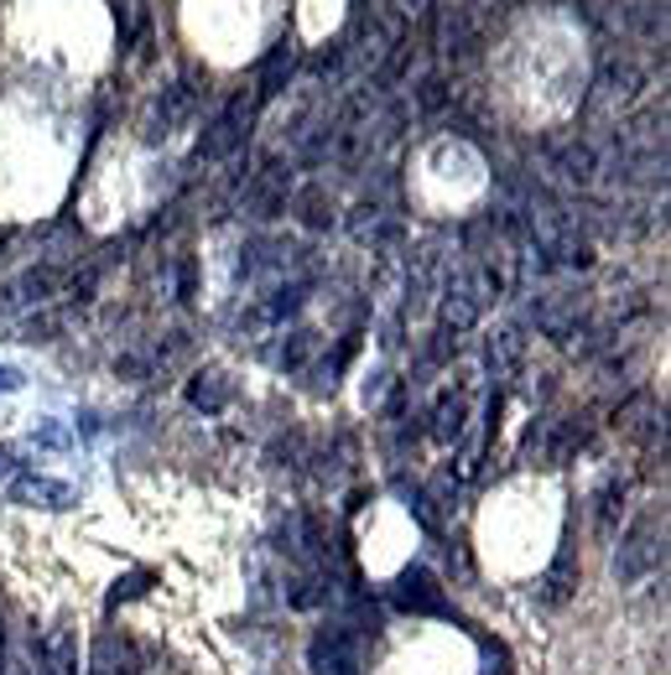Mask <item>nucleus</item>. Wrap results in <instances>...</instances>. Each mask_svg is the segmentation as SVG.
Segmentation results:
<instances>
[{
    "instance_id": "4468645a",
    "label": "nucleus",
    "mask_w": 671,
    "mask_h": 675,
    "mask_svg": "<svg viewBox=\"0 0 671 675\" xmlns=\"http://www.w3.org/2000/svg\"><path fill=\"white\" fill-rule=\"evenodd\" d=\"M188 400L198 411H224V400H229V385H224V374H198L188 385Z\"/></svg>"
},
{
    "instance_id": "f8f14e48",
    "label": "nucleus",
    "mask_w": 671,
    "mask_h": 675,
    "mask_svg": "<svg viewBox=\"0 0 671 675\" xmlns=\"http://www.w3.org/2000/svg\"><path fill=\"white\" fill-rule=\"evenodd\" d=\"M463 426H469V400H463V396H443V400H437V411H432V437H437V442H458V437H463Z\"/></svg>"
},
{
    "instance_id": "dca6fc26",
    "label": "nucleus",
    "mask_w": 671,
    "mask_h": 675,
    "mask_svg": "<svg viewBox=\"0 0 671 675\" xmlns=\"http://www.w3.org/2000/svg\"><path fill=\"white\" fill-rule=\"evenodd\" d=\"M297 209H302V218H308L312 229H323V224H334V203L323 198V187H308V192L297 198Z\"/></svg>"
},
{
    "instance_id": "423d86ee",
    "label": "nucleus",
    "mask_w": 671,
    "mask_h": 675,
    "mask_svg": "<svg viewBox=\"0 0 671 675\" xmlns=\"http://www.w3.org/2000/svg\"><path fill=\"white\" fill-rule=\"evenodd\" d=\"M37 645V675H78V639L73 629H48L42 639H32Z\"/></svg>"
},
{
    "instance_id": "6ab92c4d",
    "label": "nucleus",
    "mask_w": 671,
    "mask_h": 675,
    "mask_svg": "<svg viewBox=\"0 0 671 675\" xmlns=\"http://www.w3.org/2000/svg\"><path fill=\"white\" fill-rule=\"evenodd\" d=\"M146 583H151V572H136V577H125L115 592H110V603H125V598H136V592H146Z\"/></svg>"
},
{
    "instance_id": "2eb2a0df",
    "label": "nucleus",
    "mask_w": 671,
    "mask_h": 675,
    "mask_svg": "<svg viewBox=\"0 0 671 675\" xmlns=\"http://www.w3.org/2000/svg\"><path fill=\"white\" fill-rule=\"evenodd\" d=\"M443 47H448V52H458V58L474 47V26H469V16H463V11H443Z\"/></svg>"
},
{
    "instance_id": "39448f33",
    "label": "nucleus",
    "mask_w": 671,
    "mask_h": 675,
    "mask_svg": "<svg viewBox=\"0 0 671 675\" xmlns=\"http://www.w3.org/2000/svg\"><path fill=\"white\" fill-rule=\"evenodd\" d=\"M256 110H261V99H256V93H240V99L224 110V120L214 125V136L203 140V157H224L229 146H240L245 130H250V120H256Z\"/></svg>"
},
{
    "instance_id": "5701e85b",
    "label": "nucleus",
    "mask_w": 671,
    "mask_h": 675,
    "mask_svg": "<svg viewBox=\"0 0 671 675\" xmlns=\"http://www.w3.org/2000/svg\"><path fill=\"white\" fill-rule=\"evenodd\" d=\"M0 675H11V660H5V629H0Z\"/></svg>"
},
{
    "instance_id": "ddd939ff",
    "label": "nucleus",
    "mask_w": 671,
    "mask_h": 675,
    "mask_svg": "<svg viewBox=\"0 0 671 675\" xmlns=\"http://www.w3.org/2000/svg\"><path fill=\"white\" fill-rule=\"evenodd\" d=\"M291 63H297V47L282 42L271 58H265V68H261V89H256V99H276L282 93V84L291 78Z\"/></svg>"
},
{
    "instance_id": "6e6552de",
    "label": "nucleus",
    "mask_w": 671,
    "mask_h": 675,
    "mask_svg": "<svg viewBox=\"0 0 671 675\" xmlns=\"http://www.w3.org/2000/svg\"><path fill=\"white\" fill-rule=\"evenodd\" d=\"M650 566H656V546H650V520H641L630 536H624L620 557H614V577L620 583H641Z\"/></svg>"
},
{
    "instance_id": "f257e3e1",
    "label": "nucleus",
    "mask_w": 671,
    "mask_h": 675,
    "mask_svg": "<svg viewBox=\"0 0 671 675\" xmlns=\"http://www.w3.org/2000/svg\"><path fill=\"white\" fill-rule=\"evenodd\" d=\"M484 307H489L484 280L474 271H453V280L443 286V327L448 333H469L484 317Z\"/></svg>"
},
{
    "instance_id": "f03ea898",
    "label": "nucleus",
    "mask_w": 671,
    "mask_h": 675,
    "mask_svg": "<svg viewBox=\"0 0 671 675\" xmlns=\"http://www.w3.org/2000/svg\"><path fill=\"white\" fill-rule=\"evenodd\" d=\"M308 660H312V675H360V654H355L349 624H328V629L312 634Z\"/></svg>"
},
{
    "instance_id": "f3484780",
    "label": "nucleus",
    "mask_w": 671,
    "mask_h": 675,
    "mask_svg": "<svg viewBox=\"0 0 671 675\" xmlns=\"http://www.w3.org/2000/svg\"><path fill=\"white\" fill-rule=\"evenodd\" d=\"M37 447H58V452H63V447H73V432L63 421H42V426H37Z\"/></svg>"
},
{
    "instance_id": "20e7f679",
    "label": "nucleus",
    "mask_w": 671,
    "mask_h": 675,
    "mask_svg": "<svg viewBox=\"0 0 671 675\" xmlns=\"http://www.w3.org/2000/svg\"><path fill=\"white\" fill-rule=\"evenodd\" d=\"M11 493H16V504H32V510H73V504H78V493H73L69 484L42 478V473H16V478H11Z\"/></svg>"
},
{
    "instance_id": "0eeeda50",
    "label": "nucleus",
    "mask_w": 671,
    "mask_h": 675,
    "mask_svg": "<svg viewBox=\"0 0 671 675\" xmlns=\"http://www.w3.org/2000/svg\"><path fill=\"white\" fill-rule=\"evenodd\" d=\"M526 364V338H521V327H500L489 343H484V370L495 374V379H515Z\"/></svg>"
},
{
    "instance_id": "9b49d317",
    "label": "nucleus",
    "mask_w": 671,
    "mask_h": 675,
    "mask_svg": "<svg viewBox=\"0 0 671 675\" xmlns=\"http://www.w3.org/2000/svg\"><path fill=\"white\" fill-rule=\"evenodd\" d=\"M89 660H99L110 675H141V654H136V645L121 639V634H99Z\"/></svg>"
},
{
    "instance_id": "412c9836",
    "label": "nucleus",
    "mask_w": 671,
    "mask_h": 675,
    "mask_svg": "<svg viewBox=\"0 0 671 675\" xmlns=\"http://www.w3.org/2000/svg\"><path fill=\"white\" fill-rule=\"evenodd\" d=\"M0 390H22V370H11V364H0Z\"/></svg>"
},
{
    "instance_id": "a211bd4d",
    "label": "nucleus",
    "mask_w": 671,
    "mask_h": 675,
    "mask_svg": "<svg viewBox=\"0 0 671 675\" xmlns=\"http://www.w3.org/2000/svg\"><path fill=\"white\" fill-rule=\"evenodd\" d=\"M417 104H422V110H443V104H448V89H443L437 78H422V84H417Z\"/></svg>"
},
{
    "instance_id": "9d476101",
    "label": "nucleus",
    "mask_w": 671,
    "mask_h": 675,
    "mask_svg": "<svg viewBox=\"0 0 671 675\" xmlns=\"http://www.w3.org/2000/svg\"><path fill=\"white\" fill-rule=\"evenodd\" d=\"M557 172H562L568 183L588 187L599 177V151H594L588 140H568V146H557Z\"/></svg>"
},
{
    "instance_id": "1a4fd4ad",
    "label": "nucleus",
    "mask_w": 671,
    "mask_h": 675,
    "mask_svg": "<svg viewBox=\"0 0 671 675\" xmlns=\"http://www.w3.org/2000/svg\"><path fill=\"white\" fill-rule=\"evenodd\" d=\"M577 323H583V307H577V297H568V291H557V297H547V302H536V327L551 333L557 343H568V338L577 333Z\"/></svg>"
},
{
    "instance_id": "7ed1b4c3",
    "label": "nucleus",
    "mask_w": 671,
    "mask_h": 675,
    "mask_svg": "<svg viewBox=\"0 0 671 675\" xmlns=\"http://www.w3.org/2000/svg\"><path fill=\"white\" fill-rule=\"evenodd\" d=\"M390 598H396V608H407V613H448V598H443V587H437V577H432L427 566L401 572L396 587H390Z\"/></svg>"
},
{
    "instance_id": "4be33fe9",
    "label": "nucleus",
    "mask_w": 671,
    "mask_h": 675,
    "mask_svg": "<svg viewBox=\"0 0 671 675\" xmlns=\"http://www.w3.org/2000/svg\"><path fill=\"white\" fill-rule=\"evenodd\" d=\"M390 5H396V11H401V16H417V11H422V5H427V0H390Z\"/></svg>"
},
{
    "instance_id": "aec40b11",
    "label": "nucleus",
    "mask_w": 671,
    "mask_h": 675,
    "mask_svg": "<svg viewBox=\"0 0 671 675\" xmlns=\"http://www.w3.org/2000/svg\"><path fill=\"white\" fill-rule=\"evenodd\" d=\"M0 473H22V447H0Z\"/></svg>"
}]
</instances>
